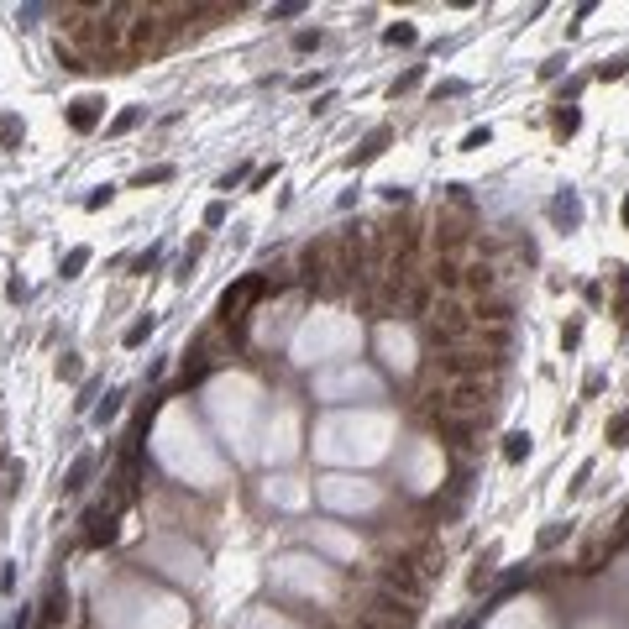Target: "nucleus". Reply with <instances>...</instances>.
<instances>
[{
    "label": "nucleus",
    "mask_w": 629,
    "mask_h": 629,
    "mask_svg": "<svg viewBox=\"0 0 629 629\" xmlns=\"http://www.w3.org/2000/svg\"><path fill=\"white\" fill-rule=\"evenodd\" d=\"M383 147H388V131L378 126V131H372V137H367V142H362V147H357V152H352V163H372V157H378Z\"/></svg>",
    "instance_id": "obj_5"
},
{
    "label": "nucleus",
    "mask_w": 629,
    "mask_h": 629,
    "mask_svg": "<svg viewBox=\"0 0 629 629\" xmlns=\"http://www.w3.org/2000/svg\"><path fill=\"white\" fill-rule=\"evenodd\" d=\"M0 593H6V598L16 593V567H11V561H6V567H0Z\"/></svg>",
    "instance_id": "obj_17"
},
{
    "label": "nucleus",
    "mask_w": 629,
    "mask_h": 629,
    "mask_svg": "<svg viewBox=\"0 0 629 629\" xmlns=\"http://www.w3.org/2000/svg\"><path fill=\"white\" fill-rule=\"evenodd\" d=\"M147 336H152V315H142V320H137V325H131V330H126V346H142Z\"/></svg>",
    "instance_id": "obj_11"
},
{
    "label": "nucleus",
    "mask_w": 629,
    "mask_h": 629,
    "mask_svg": "<svg viewBox=\"0 0 629 629\" xmlns=\"http://www.w3.org/2000/svg\"><path fill=\"white\" fill-rule=\"evenodd\" d=\"M168 179H173V163H157V168H142L131 184H137V189H147V184H168Z\"/></svg>",
    "instance_id": "obj_8"
},
{
    "label": "nucleus",
    "mask_w": 629,
    "mask_h": 629,
    "mask_svg": "<svg viewBox=\"0 0 629 629\" xmlns=\"http://www.w3.org/2000/svg\"><path fill=\"white\" fill-rule=\"evenodd\" d=\"M205 226H226V205H221V199H216V205L205 210Z\"/></svg>",
    "instance_id": "obj_20"
},
{
    "label": "nucleus",
    "mask_w": 629,
    "mask_h": 629,
    "mask_svg": "<svg viewBox=\"0 0 629 629\" xmlns=\"http://www.w3.org/2000/svg\"><path fill=\"white\" fill-rule=\"evenodd\" d=\"M294 48H299V52H310V48H320V32H299V37H294Z\"/></svg>",
    "instance_id": "obj_19"
},
{
    "label": "nucleus",
    "mask_w": 629,
    "mask_h": 629,
    "mask_svg": "<svg viewBox=\"0 0 629 629\" xmlns=\"http://www.w3.org/2000/svg\"><path fill=\"white\" fill-rule=\"evenodd\" d=\"M462 147H467V152H472V147H488V126H483V131H467Z\"/></svg>",
    "instance_id": "obj_22"
},
{
    "label": "nucleus",
    "mask_w": 629,
    "mask_h": 629,
    "mask_svg": "<svg viewBox=\"0 0 629 629\" xmlns=\"http://www.w3.org/2000/svg\"><path fill=\"white\" fill-rule=\"evenodd\" d=\"M567 530H572V525H551V530L540 535V545H556V540H561V535H567Z\"/></svg>",
    "instance_id": "obj_24"
},
{
    "label": "nucleus",
    "mask_w": 629,
    "mask_h": 629,
    "mask_svg": "<svg viewBox=\"0 0 629 629\" xmlns=\"http://www.w3.org/2000/svg\"><path fill=\"white\" fill-rule=\"evenodd\" d=\"M89 472H95V457H89V451H84V457H74L69 472H63V493H79V488L89 483Z\"/></svg>",
    "instance_id": "obj_4"
},
{
    "label": "nucleus",
    "mask_w": 629,
    "mask_h": 629,
    "mask_svg": "<svg viewBox=\"0 0 629 629\" xmlns=\"http://www.w3.org/2000/svg\"><path fill=\"white\" fill-rule=\"evenodd\" d=\"M121 399H126V394H105V404L95 409V420H100V425H105V420H116V414H121Z\"/></svg>",
    "instance_id": "obj_12"
},
{
    "label": "nucleus",
    "mask_w": 629,
    "mask_h": 629,
    "mask_svg": "<svg viewBox=\"0 0 629 629\" xmlns=\"http://www.w3.org/2000/svg\"><path fill=\"white\" fill-rule=\"evenodd\" d=\"M100 116H105V100H100V95H79V100L69 105V126H74V131H95Z\"/></svg>",
    "instance_id": "obj_2"
},
{
    "label": "nucleus",
    "mask_w": 629,
    "mask_h": 629,
    "mask_svg": "<svg viewBox=\"0 0 629 629\" xmlns=\"http://www.w3.org/2000/svg\"><path fill=\"white\" fill-rule=\"evenodd\" d=\"M137 121H142V111H121V116H116V126H111V131H116V137H121V131H131Z\"/></svg>",
    "instance_id": "obj_16"
},
{
    "label": "nucleus",
    "mask_w": 629,
    "mask_h": 629,
    "mask_svg": "<svg viewBox=\"0 0 629 629\" xmlns=\"http://www.w3.org/2000/svg\"><path fill=\"white\" fill-rule=\"evenodd\" d=\"M420 74H425V69H409V74H404V79L394 84V95H404V89H414V84H420Z\"/></svg>",
    "instance_id": "obj_18"
},
{
    "label": "nucleus",
    "mask_w": 629,
    "mask_h": 629,
    "mask_svg": "<svg viewBox=\"0 0 629 629\" xmlns=\"http://www.w3.org/2000/svg\"><path fill=\"white\" fill-rule=\"evenodd\" d=\"M362 619H378L388 629H414V603L409 598H399V593H388V587H378V593H367V608H362Z\"/></svg>",
    "instance_id": "obj_1"
},
{
    "label": "nucleus",
    "mask_w": 629,
    "mask_h": 629,
    "mask_svg": "<svg viewBox=\"0 0 629 629\" xmlns=\"http://www.w3.org/2000/svg\"><path fill=\"white\" fill-rule=\"evenodd\" d=\"M111 535H116V508H89V514H84V540L89 545H105V540H111Z\"/></svg>",
    "instance_id": "obj_3"
},
{
    "label": "nucleus",
    "mask_w": 629,
    "mask_h": 629,
    "mask_svg": "<svg viewBox=\"0 0 629 629\" xmlns=\"http://www.w3.org/2000/svg\"><path fill=\"white\" fill-rule=\"evenodd\" d=\"M383 37H388V43H394V48H399V43H404V48H409V43H414V26H404V21H399V26H388V32H383Z\"/></svg>",
    "instance_id": "obj_14"
},
{
    "label": "nucleus",
    "mask_w": 629,
    "mask_h": 629,
    "mask_svg": "<svg viewBox=\"0 0 629 629\" xmlns=\"http://www.w3.org/2000/svg\"><path fill=\"white\" fill-rule=\"evenodd\" d=\"M608 440H613V446H624V440H629V414H619V420L608 425Z\"/></svg>",
    "instance_id": "obj_15"
},
{
    "label": "nucleus",
    "mask_w": 629,
    "mask_h": 629,
    "mask_svg": "<svg viewBox=\"0 0 629 629\" xmlns=\"http://www.w3.org/2000/svg\"><path fill=\"white\" fill-rule=\"evenodd\" d=\"M247 179V163L242 168H231V173H226V179H221V189H236V184H242Z\"/></svg>",
    "instance_id": "obj_21"
},
{
    "label": "nucleus",
    "mask_w": 629,
    "mask_h": 629,
    "mask_svg": "<svg viewBox=\"0 0 629 629\" xmlns=\"http://www.w3.org/2000/svg\"><path fill=\"white\" fill-rule=\"evenodd\" d=\"M525 451H530V435H525V430H508V435H503V457H508V462H525Z\"/></svg>",
    "instance_id": "obj_7"
},
{
    "label": "nucleus",
    "mask_w": 629,
    "mask_h": 629,
    "mask_svg": "<svg viewBox=\"0 0 629 629\" xmlns=\"http://www.w3.org/2000/svg\"><path fill=\"white\" fill-rule=\"evenodd\" d=\"M105 199H111V184H105V189H95V194H89V199H84V210H100Z\"/></svg>",
    "instance_id": "obj_23"
},
{
    "label": "nucleus",
    "mask_w": 629,
    "mask_h": 629,
    "mask_svg": "<svg viewBox=\"0 0 629 629\" xmlns=\"http://www.w3.org/2000/svg\"><path fill=\"white\" fill-rule=\"evenodd\" d=\"M0 142H6V147H16V142H21V126H16V116H0Z\"/></svg>",
    "instance_id": "obj_13"
},
{
    "label": "nucleus",
    "mask_w": 629,
    "mask_h": 629,
    "mask_svg": "<svg viewBox=\"0 0 629 629\" xmlns=\"http://www.w3.org/2000/svg\"><path fill=\"white\" fill-rule=\"evenodd\" d=\"M58 619H63V587H58V577H52L48 603H43V624H58Z\"/></svg>",
    "instance_id": "obj_6"
},
{
    "label": "nucleus",
    "mask_w": 629,
    "mask_h": 629,
    "mask_svg": "<svg viewBox=\"0 0 629 629\" xmlns=\"http://www.w3.org/2000/svg\"><path fill=\"white\" fill-rule=\"evenodd\" d=\"M157 257H163V252H157V247H147L142 257H131V273H142V278H147V273L157 267Z\"/></svg>",
    "instance_id": "obj_10"
},
{
    "label": "nucleus",
    "mask_w": 629,
    "mask_h": 629,
    "mask_svg": "<svg viewBox=\"0 0 629 629\" xmlns=\"http://www.w3.org/2000/svg\"><path fill=\"white\" fill-rule=\"evenodd\" d=\"M84 262H89V247H74L69 257H63V278H79V273H84Z\"/></svg>",
    "instance_id": "obj_9"
}]
</instances>
